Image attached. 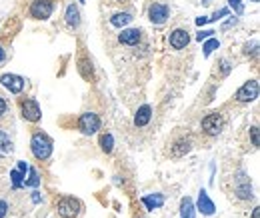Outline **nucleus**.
<instances>
[{"instance_id": "nucleus-22", "label": "nucleus", "mask_w": 260, "mask_h": 218, "mask_svg": "<svg viewBox=\"0 0 260 218\" xmlns=\"http://www.w3.org/2000/svg\"><path fill=\"white\" fill-rule=\"evenodd\" d=\"M10 180H12V188L24 186V174L20 172L18 168H16V170H10Z\"/></svg>"}, {"instance_id": "nucleus-10", "label": "nucleus", "mask_w": 260, "mask_h": 218, "mask_svg": "<svg viewBox=\"0 0 260 218\" xmlns=\"http://www.w3.org/2000/svg\"><path fill=\"white\" fill-rule=\"evenodd\" d=\"M22 116L28 122H38L42 118V110H40V106L34 98H26L22 102Z\"/></svg>"}, {"instance_id": "nucleus-1", "label": "nucleus", "mask_w": 260, "mask_h": 218, "mask_svg": "<svg viewBox=\"0 0 260 218\" xmlns=\"http://www.w3.org/2000/svg\"><path fill=\"white\" fill-rule=\"evenodd\" d=\"M30 150L36 160H46L52 154V140L44 132H34L30 140Z\"/></svg>"}, {"instance_id": "nucleus-25", "label": "nucleus", "mask_w": 260, "mask_h": 218, "mask_svg": "<svg viewBox=\"0 0 260 218\" xmlns=\"http://www.w3.org/2000/svg\"><path fill=\"white\" fill-rule=\"evenodd\" d=\"M228 4H230V8H234L236 16H240V14L244 12V4H242V0H228Z\"/></svg>"}, {"instance_id": "nucleus-17", "label": "nucleus", "mask_w": 260, "mask_h": 218, "mask_svg": "<svg viewBox=\"0 0 260 218\" xmlns=\"http://www.w3.org/2000/svg\"><path fill=\"white\" fill-rule=\"evenodd\" d=\"M132 14L130 12H116V14H112V18H110V24L112 26H116V28H124V26H128L130 22H132Z\"/></svg>"}, {"instance_id": "nucleus-33", "label": "nucleus", "mask_w": 260, "mask_h": 218, "mask_svg": "<svg viewBox=\"0 0 260 218\" xmlns=\"http://www.w3.org/2000/svg\"><path fill=\"white\" fill-rule=\"evenodd\" d=\"M210 22V18L208 16H200V18H196V26H204V24H208Z\"/></svg>"}, {"instance_id": "nucleus-7", "label": "nucleus", "mask_w": 260, "mask_h": 218, "mask_svg": "<svg viewBox=\"0 0 260 218\" xmlns=\"http://www.w3.org/2000/svg\"><path fill=\"white\" fill-rule=\"evenodd\" d=\"M258 80H248V82H244L240 88L236 90V100L238 102H242V104H246V102H252V100H256L258 98Z\"/></svg>"}, {"instance_id": "nucleus-28", "label": "nucleus", "mask_w": 260, "mask_h": 218, "mask_svg": "<svg viewBox=\"0 0 260 218\" xmlns=\"http://www.w3.org/2000/svg\"><path fill=\"white\" fill-rule=\"evenodd\" d=\"M212 34H214V30H200V32L196 34V40H198V42L208 40V38H212Z\"/></svg>"}, {"instance_id": "nucleus-5", "label": "nucleus", "mask_w": 260, "mask_h": 218, "mask_svg": "<svg viewBox=\"0 0 260 218\" xmlns=\"http://www.w3.org/2000/svg\"><path fill=\"white\" fill-rule=\"evenodd\" d=\"M28 12H30V16L34 20H46L54 12V2H52V0H34V2L30 4Z\"/></svg>"}, {"instance_id": "nucleus-2", "label": "nucleus", "mask_w": 260, "mask_h": 218, "mask_svg": "<svg viewBox=\"0 0 260 218\" xmlns=\"http://www.w3.org/2000/svg\"><path fill=\"white\" fill-rule=\"evenodd\" d=\"M80 210H82V204H80V200L74 198V196H64V198H60L56 204V212L62 218H76L80 214Z\"/></svg>"}, {"instance_id": "nucleus-9", "label": "nucleus", "mask_w": 260, "mask_h": 218, "mask_svg": "<svg viewBox=\"0 0 260 218\" xmlns=\"http://www.w3.org/2000/svg\"><path fill=\"white\" fill-rule=\"evenodd\" d=\"M0 84L4 86V88L12 94H20L24 90V78L22 76H18V74H2L0 76Z\"/></svg>"}, {"instance_id": "nucleus-11", "label": "nucleus", "mask_w": 260, "mask_h": 218, "mask_svg": "<svg viewBox=\"0 0 260 218\" xmlns=\"http://www.w3.org/2000/svg\"><path fill=\"white\" fill-rule=\"evenodd\" d=\"M168 42H170V46L174 48V50H182V48L188 46L190 34H188V30H184V28H176V30H172V32H170Z\"/></svg>"}, {"instance_id": "nucleus-21", "label": "nucleus", "mask_w": 260, "mask_h": 218, "mask_svg": "<svg viewBox=\"0 0 260 218\" xmlns=\"http://www.w3.org/2000/svg\"><path fill=\"white\" fill-rule=\"evenodd\" d=\"M100 148H102V152H106V154H110V152L114 150V138H112V134H102L100 136Z\"/></svg>"}, {"instance_id": "nucleus-12", "label": "nucleus", "mask_w": 260, "mask_h": 218, "mask_svg": "<svg viewBox=\"0 0 260 218\" xmlns=\"http://www.w3.org/2000/svg\"><path fill=\"white\" fill-rule=\"evenodd\" d=\"M120 44H126V46H136L138 42L142 40V30L140 28H124L118 36Z\"/></svg>"}, {"instance_id": "nucleus-26", "label": "nucleus", "mask_w": 260, "mask_h": 218, "mask_svg": "<svg viewBox=\"0 0 260 218\" xmlns=\"http://www.w3.org/2000/svg\"><path fill=\"white\" fill-rule=\"evenodd\" d=\"M250 140H252V146H254V148L260 146V132H258V126H252V128H250Z\"/></svg>"}, {"instance_id": "nucleus-15", "label": "nucleus", "mask_w": 260, "mask_h": 218, "mask_svg": "<svg viewBox=\"0 0 260 218\" xmlns=\"http://www.w3.org/2000/svg\"><path fill=\"white\" fill-rule=\"evenodd\" d=\"M190 148H192V140H190V138H178V140L174 142V146H172V156L180 158V156L188 154Z\"/></svg>"}, {"instance_id": "nucleus-6", "label": "nucleus", "mask_w": 260, "mask_h": 218, "mask_svg": "<svg viewBox=\"0 0 260 218\" xmlns=\"http://www.w3.org/2000/svg\"><path fill=\"white\" fill-rule=\"evenodd\" d=\"M98 128H100L98 114H94V112H84V114H80V118H78V130H80L82 134H86V136L96 134Z\"/></svg>"}, {"instance_id": "nucleus-34", "label": "nucleus", "mask_w": 260, "mask_h": 218, "mask_svg": "<svg viewBox=\"0 0 260 218\" xmlns=\"http://www.w3.org/2000/svg\"><path fill=\"white\" fill-rule=\"evenodd\" d=\"M18 170L22 172V174H26V170H28V164H26V162H22V160H20V162H18Z\"/></svg>"}, {"instance_id": "nucleus-36", "label": "nucleus", "mask_w": 260, "mask_h": 218, "mask_svg": "<svg viewBox=\"0 0 260 218\" xmlns=\"http://www.w3.org/2000/svg\"><path fill=\"white\" fill-rule=\"evenodd\" d=\"M4 60H6V50H4L2 46H0V64H2Z\"/></svg>"}, {"instance_id": "nucleus-30", "label": "nucleus", "mask_w": 260, "mask_h": 218, "mask_svg": "<svg viewBox=\"0 0 260 218\" xmlns=\"http://www.w3.org/2000/svg\"><path fill=\"white\" fill-rule=\"evenodd\" d=\"M6 108H8V104H6V100L0 96V118H2L4 114H6Z\"/></svg>"}, {"instance_id": "nucleus-37", "label": "nucleus", "mask_w": 260, "mask_h": 218, "mask_svg": "<svg viewBox=\"0 0 260 218\" xmlns=\"http://www.w3.org/2000/svg\"><path fill=\"white\" fill-rule=\"evenodd\" d=\"M252 218H260V208H258V206L252 210Z\"/></svg>"}, {"instance_id": "nucleus-32", "label": "nucleus", "mask_w": 260, "mask_h": 218, "mask_svg": "<svg viewBox=\"0 0 260 218\" xmlns=\"http://www.w3.org/2000/svg\"><path fill=\"white\" fill-rule=\"evenodd\" d=\"M220 66H222V74L226 76V74L230 72V64H228V60H220Z\"/></svg>"}, {"instance_id": "nucleus-19", "label": "nucleus", "mask_w": 260, "mask_h": 218, "mask_svg": "<svg viewBox=\"0 0 260 218\" xmlns=\"http://www.w3.org/2000/svg\"><path fill=\"white\" fill-rule=\"evenodd\" d=\"M194 214H196V208H194V202L192 198H182L180 202V218H194Z\"/></svg>"}, {"instance_id": "nucleus-18", "label": "nucleus", "mask_w": 260, "mask_h": 218, "mask_svg": "<svg viewBox=\"0 0 260 218\" xmlns=\"http://www.w3.org/2000/svg\"><path fill=\"white\" fill-rule=\"evenodd\" d=\"M142 204L148 208V210H156V208H160L162 204H164V196L162 194H150V196H144L142 198Z\"/></svg>"}, {"instance_id": "nucleus-13", "label": "nucleus", "mask_w": 260, "mask_h": 218, "mask_svg": "<svg viewBox=\"0 0 260 218\" xmlns=\"http://www.w3.org/2000/svg\"><path fill=\"white\" fill-rule=\"evenodd\" d=\"M196 208L198 212H202L204 216H212L214 214V210H216V206H214V202L210 200V196H208V192L202 188L200 192H198V202H196Z\"/></svg>"}, {"instance_id": "nucleus-4", "label": "nucleus", "mask_w": 260, "mask_h": 218, "mask_svg": "<svg viewBox=\"0 0 260 218\" xmlns=\"http://www.w3.org/2000/svg\"><path fill=\"white\" fill-rule=\"evenodd\" d=\"M200 126H202V130H204V134H208V136H218V134L222 132L224 120H222V116H220L218 112H210V114H206V116L202 118Z\"/></svg>"}, {"instance_id": "nucleus-14", "label": "nucleus", "mask_w": 260, "mask_h": 218, "mask_svg": "<svg viewBox=\"0 0 260 218\" xmlns=\"http://www.w3.org/2000/svg\"><path fill=\"white\" fill-rule=\"evenodd\" d=\"M150 118H152V108H150L148 104H144V106H140L138 110H136L134 124H136L138 128H142V126H146V124L150 122Z\"/></svg>"}, {"instance_id": "nucleus-20", "label": "nucleus", "mask_w": 260, "mask_h": 218, "mask_svg": "<svg viewBox=\"0 0 260 218\" xmlns=\"http://www.w3.org/2000/svg\"><path fill=\"white\" fill-rule=\"evenodd\" d=\"M10 152H12V140L4 130H0V156H6Z\"/></svg>"}, {"instance_id": "nucleus-31", "label": "nucleus", "mask_w": 260, "mask_h": 218, "mask_svg": "<svg viewBox=\"0 0 260 218\" xmlns=\"http://www.w3.org/2000/svg\"><path fill=\"white\" fill-rule=\"evenodd\" d=\"M6 212H8V204H6L2 198H0V218H4Z\"/></svg>"}, {"instance_id": "nucleus-27", "label": "nucleus", "mask_w": 260, "mask_h": 218, "mask_svg": "<svg viewBox=\"0 0 260 218\" xmlns=\"http://www.w3.org/2000/svg\"><path fill=\"white\" fill-rule=\"evenodd\" d=\"M230 14V10L228 8H220V10H216L214 14H212V18H210V22L212 20H218V18H224V16H228Z\"/></svg>"}, {"instance_id": "nucleus-16", "label": "nucleus", "mask_w": 260, "mask_h": 218, "mask_svg": "<svg viewBox=\"0 0 260 218\" xmlns=\"http://www.w3.org/2000/svg\"><path fill=\"white\" fill-rule=\"evenodd\" d=\"M64 18H66V24H68L70 28L80 26V10H78V6H76V4H68Z\"/></svg>"}, {"instance_id": "nucleus-3", "label": "nucleus", "mask_w": 260, "mask_h": 218, "mask_svg": "<svg viewBox=\"0 0 260 218\" xmlns=\"http://www.w3.org/2000/svg\"><path fill=\"white\" fill-rule=\"evenodd\" d=\"M234 192L240 200H250L252 198V184H250V178L244 170H238L236 176H234Z\"/></svg>"}, {"instance_id": "nucleus-38", "label": "nucleus", "mask_w": 260, "mask_h": 218, "mask_svg": "<svg viewBox=\"0 0 260 218\" xmlns=\"http://www.w3.org/2000/svg\"><path fill=\"white\" fill-rule=\"evenodd\" d=\"M202 4H204V6H208V4H210V0H202Z\"/></svg>"}, {"instance_id": "nucleus-8", "label": "nucleus", "mask_w": 260, "mask_h": 218, "mask_svg": "<svg viewBox=\"0 0 260 218\" xmlns=\"http://www.w3.org/2000/svg\"><path fill=\"white\" fill-rule=\"evenodd\" d=\"M168 16H170V8H168V4L154 2L152 6L148 8V18H150V22L156 24V26L164 24L166 20H168Z\"/></svg>"}, {"instance_id": "nucleus-39", "label": "nucleus", "mask_w": 260, "mask_h": 218, "mask_svg": "<svg viewBox=\"0 0 260 218\" xmlns=\"http://www.w3.org/2000/svg\"><path fill=\"white\" fill-rule=\"evenodd\" d=\"M78 2H84V0H78Z\"/></svg>"}, {"instance_id": "nucleus-35", "label": "nucleus", "mask_w": 260, "mask_h": 218, "mask_svg": "<svg viewBox=\"0 0 260 218\" xmlns=\"http://www.w3.org/2000/svg\"><path fill=\"white\" fill-rule=\"evenodd\" d=\"M40 200H42V198H40V192H38V190H34V192H32V202H36V204H38Z\"/></svg>"}, {"instance_id": "nucleus-24", "label": "nucleus", "mask_w": 260, "mask_h": 218, "mask_svg": "<svg viewBox=\"0 0 260 218\" xmlns=\"http://www.w3.org/2000/svg\"><path fill=\"white\" fill-rule=\"evenodd\" d=\"M220 46V42L218 40H216V38H208L206 42H204V46H202V50H204V56H210L216 48H218Z\"/></svg>"}, {"instance_id": "nucleus-40", "label": "nucleus", "mask_w": 260, "mask_h": 218, "mask_svg": "<svg viewBox=\"0 0 260 218\" xmlns=\"http://www.w3.org/2000/svg\"><path fill=\"white\" fill-rule=\"evenodd\" d=\"M252 2H258V0H252Z\"/></svg>"}, {"instance_id": "nucleus-23", "label": "nucleus", "mask_w": 260, "mask_h": 218, "mask_svg": "<svg viewBox=\"0 0 260 218\" xmlns=\"http://www.w3.org/2000/svg\"><path fill=\"white\" fill-rule=\"evenodd\" d=\"M28 172H30V176H28V178H24V186H28V188H38V184H40V176H38V172H36L34 168H28Z\"/></svg>"}, {"instance_id": "nucleus-29", "label": "nucleus", "mask_w": 260, "mask_h": 218, "mask_svg": "<svg viewBox=\"0 0 260 218\" xmlns=\"http://www.w3.org/2000/svg\"><path fill=\"white\" fill-rule=\"evenodd\" d=\"M236 22H238V18H236V16H230V20H226V22L222 24V30H228V28H232Z\"/></svg>"}]
</instances>
